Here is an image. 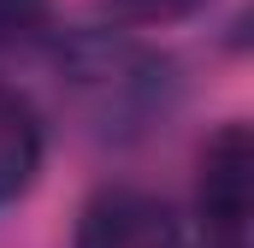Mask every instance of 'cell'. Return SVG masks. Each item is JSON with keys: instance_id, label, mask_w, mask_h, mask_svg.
Returning a JSON list of instances; mask_svg holds the SVG:
<instances>
[{"instance_id": "cell-1", "label": "cell", "mask_w": 254, "mask_h": 248, "mask_svg": "<svg viewBox=\"0 0 254 248\" xmlns=\"http://www.w3.org/2000/svg\"><path fill=\"white\" fill-rule=\"evenodd\" d=\"M48 65L65 95V113L83 124V136H95L107 148H130V142L154 136L184 101L178 60L119 24L60 30L48 48Z\"/></svg>"}, {"instance_id": "cell-2", "label": "cell", "mask_w": 254, "mask_h": 248, "mask_svg": "<svg viewBox=\"0 0 254 248\" xmlns=\"http://www.w3.org/2000/svg\"><path fill=\"white\" fill-rule=\"evenodd\" d=\"M254 213V142L243 119H225L195 154V219L207 248H249Z\"/></svg>"}, {"instance_id": "cell-3", "label": "cell", "mask_w": 254, "mask_h": 248, "mask_svg": "<svg viewBox=\"0 0 254 248\" xmlns=\"http://www.w3.org/2000/svg\"><path fill=\"white\" fill-rule=\"evenodd\" d=\"M71 248H184V219L142 184H101L77 207Z\"/></svg>"}, {"instance_id": "cell-4", "label": "cell", "mask_w": 254, "mask_h": 248, "mask_svg": "<svg viewBox=\"0 0 254 248\" xmlns=\"http://www.w3.org/2000/svg\"><path fill=\"white\" fill-rule=\"evenodd\" d=\"M48 160V124L36 113V101L12 83H0V207L24 201Z\"/></svg>"}, {"instance_id": "cell-5", "label": "cell", "mask_w": 254, "mask_h": 248, "mask_svg": "<svg viewBox=\"0 0 254 248\" xmlns=\"http://www.w3.org/2000/svg\"><path fill=\"white\" fill-rule=\"evenodd\" d=\"M54 36H60L54 0H0V71L48 60Z\"/></svg>"}, {"instance_id": "cell-6", "label": "cell", "mask_w": 254, "mask_h": 248, "mask_svg": "<svg viewBox=\"0 0 254 248\" xmlns=\"http://www.w3.org/2000/svg\"><path fill=\"white\" fill-rule=\"evenodd\" d=\"M213 0H101V12H107V24H119V30H166V24H184L195 12H207Z\"/></svg>"}]
</instances>
